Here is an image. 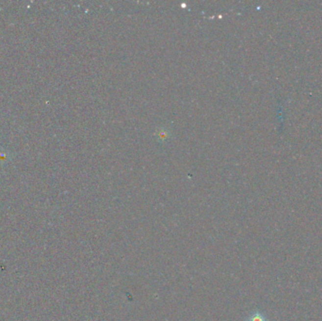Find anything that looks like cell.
<instances>
[{"instance_id":"1","label":"cell","mask_w":322,"mask_h":321,"mask_svg":"<svg viewBox=\"0 0 322 321\" xmlns=\"http://www.w3.org/2000/svg\"><path fill=\"white\" fill-rule=\"evenodd\" d=\"M247 321H268L267 319L265 318V316L262 315L261 313H258V312H255V313H252L251 315H250V317L248 318Z\"/></svg>"}]
</instances>
